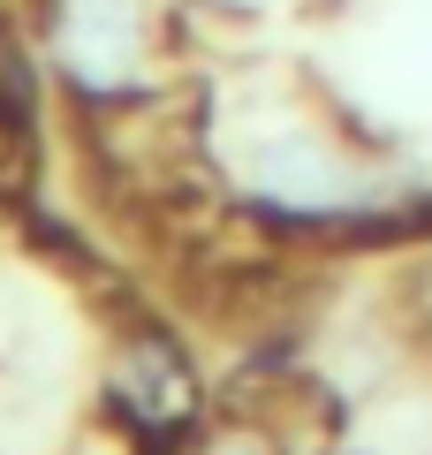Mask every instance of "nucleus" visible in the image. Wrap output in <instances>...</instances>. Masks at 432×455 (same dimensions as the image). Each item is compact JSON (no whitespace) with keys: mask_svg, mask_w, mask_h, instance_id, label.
<instances>
[{"mask_svg":"<svg viewBox=\"0 0 432 455\" xmlns=\"http://www.w3.org/2000/svg\"><path fill=\"white\" fill-rule=\"evenodd\" d=\"M182 0H38V53L92 114L137 107L167 84Z\"/></svg>","mask_w":432,"mask_h":455,"instance_id":"nucleus-1","label":"nucleus"},{"mask_svg":"<svg viewBox=\"0 0 432 455\" xmlns=\"http://www.w3.org/2000/svg\"><path fill=\"white\" fill-rule=\"evenodd\" d=\"M114 395H122V410H137L144 425H190V410H197L190 364H182V349L167 334L122 341V357H114Z\"/></svg>","mask_w":432,"mask_h":455,"instance_id":"nucleus-2","label":"nucleus"},{"mask_svg":"<svg viewBox=\"0 0 432 455\" xmlns=\"http://www.w3.org/2000/svg\"><path fill=\"white\" fill-rule=\"evenodd\" d=\"M182 455H281V448H273L258 425H205V433H197Z\"/></svg>","mask_w":432,"mask_h":455,"instance_id":"nucleus-3","label":"nucleus"}]
</instances>
